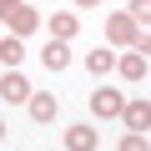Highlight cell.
Segmentation results:
<instances>
[{
  "instance_id": "1",
  "label": "cell",
  "mask_w": 151,
  "mask_h": 151,
  "mask_svg": "<svg viewBox=\"0 0 151 151\" xmlns=\"http://www.w3.org/2000/svg\"><path fill=\"white\" fill-rule=\"evenodd\" d=\"M0 20L10 25V35H15V40H25V35H35V30H40V10H35V5H25V0H0Z\"/></svg>"
},
{
  "instance_id": "2",
  "label": "cell",
  "mask_w": 151,
  "mask_h": 151,
  "mask_svg": "<svg viewBox=\"0 0 151 151\" xmlns=\"http://www.w3.org/2000/svg\"><path fill=\"white\" fill-rule=\"evenodd\" d=\"M106 40H116V45H126V50H131V45H136V50L146 45V35H141V25H136V20L126 15V10L106 20Z\"/></svg>"
},
{
  "instance_id": "3",
  "label": "cell",
  "mask_w": 151,
  "mask_h": 151,
  "mask_svg": "<svg viewBox=\"0 0 151 151\" xmlns=\"http://www.w3.org/2000/svg\"><path fill=\"white\" fill-rule=\"evenodd\" d=\"M25 96H30V81L10 65L5 76H0V101H5V106H25Z\"/></svg>"
},
{
  "instance_id": "4",
  "label": "cell",
  "mask_w": 151,
  "mask_h": 151,
  "mask_svg": "<svg viewBox=\"0 0 151 151\" xmlns=\"http://www.w3.org/2000/svg\"><path fill=\"white\" fill-rule=\"evenodd\" d=\"M25 111H30V121H40V126H45V121H55V111H60V106H55V96H50V91H30V96H25Z\"/></svg>"
},
{
  "instance_id": "5",
  "label": "cell",
  "mask_w": 151,
  "mask_h": 151,
  "mask_svg": "<svg viewBox=\"0 0 151 151\" xmlns=\"http://www.w3.org/2000/svg\"><path fill=\"white\" fill-rule=\"evenodd\" d=\"M111 70H121L126 81H146V50H126V55H121Z\"/></svg>"
},
{
  "instance_id": "6",
  "label": "cell",
  "mask_w": 151,
  "mask_h": 151,
  "mask_svg": "<svg viewBox=\"0 0 151 151\" xmlns=\"http://www.w3.org/2000/svg\"><path fill=\"white\" fill-rule=\"evenodd\" d=\"M121 106H126V101H121V91H116V86H101V91L91 96V111H96V116H116Z\"/></svg>"
},
{
  "instance_id": "7",
  "label": "cell",
  "mask_w": 151,
  "mask_h": 151,
  "mask_svg": "<svg viewBox=\"0 0 151 151\" xmlns=\"http://www.w3.org/2000/svg\"><path fill=\"white\" fill-rule=\"evenodd\" d=\"M65 151H96V126H70L65 131Z\"/></svg>"
},
{
  "instance_id": "8",
  "label": "cell",
  "mask_w": 151,
  "mask_h": 151,
  "mask_svg": "<svg viewBox=\"0 0 151 151\" xmlns=\"http://www.w3.org/2000/svg\"><path fill=\"white\" fill-rule=\"evenodd\" d=\"M116 116H121L131 131H146V126H151V106H146V101H131V106H121Z\"/></svg>"
},
{
  "instance_id": "9",
  "label": "cell",
  "mask_w": 151,
  "mask_h": 151,
  "mask_svg": "<svg viewBox=\"0 0 151 151\" xmlns=\"http://www.w3.org/2000/svg\"><path fill=\"white\" fill-rule=\"evenodd\" d=\"M40 60H45V70H65V65H70V45H65V40H50V45L40 50Z\"/></svg>"
},
{
  "instance_id": "10",
  "label": "cell",
  "mask_w": 151,
  "mask_h": 151,
  "mask_svg": "<svg viewBox=\"0 0 151 151\" xmlns=\"http://www.w3.org/2000/svg\"><path fill=\"white\" fill-rule=\"evenodd\" d=\"M76 30H81V20H76L70 10H60V15H50V35H55V40H76Z\"/></svg>"
},
{
  "instance_id": "11",
  "label": "cell",
  "mask_w": 151,
  "mask_h": 151,
  "mask_svg": "<svg viewBox=\"0 0 151 151\" xmlns=\"http://www.w3.org/2000/svg\"><path fill=\"white\" fill-rule=\"evenodd\" d=\"M111 65H116V55H111V50H106V45H101V50H91V55H86V70H91V76H106V70H111Z\"/></svg>"
},
{
  "instance_id": "12",
  "label": "cell",
  "mask_w": 151,
  "mask_h": 151,
  "mask_svg": "<svg viewBox=\"0 0 151 151\" xmlns=\"http://www.w3.org/2000/svg\"><path fill=\"white\" fill-rule=\"evenodd\" d=\"M0 60H5V70L20 65V60H25V45H20V40H0Z\"/></svg>"
},
{
  "instance_id": "13",
  "label": "cell",
  "mask_w": 151,
  "mask_h": 151,
  "mask_svg": "<svg viewBox=\"0 0 151 151\" xmlns=\"http://www.w3.org/2000/svg\"><path fill=\"white\" fill-rule=\"evenodd\" d=\"M121 151H146V136H141V131H126V136H121Z\"/></svg>"
},
{
  "instance_id": "14",
  "label": "cell",
  "mask_w": 151,
  "mask_h": 151,
  "mask_svg": "<svg viewBox=\"0 0 151 151\" xmlns=\"http://www.w3.org/2000/svg\"><path fill=\"white\" fill-rule=\"evenodd\" d=\"M126 15H131V20H136V25H141V20H146V15H151V0H131V10H126Z\"/></svg>"
},
{
  "instance_id": "15",
  "label": "cell",
  "mask_w": 151,
  "mask_h": 151,
  "mask_svg": "<svg viewBox=\"0 0 151 151\" xmlns=\"http://www.w3.org/2000/svg\"><path fill=\"white\" fill-rule=\"evenodd\" d=\"M76 5H81V10H91V5H96V0H76Z\"/></svg>"
},
{
  "instance_id": "16",
  "label": "cell",
  "mask_w": 151,
  "mask_h": 151,
  "mask_svg": "<svg viewBox=\"0 0 151 151\" xmlns=\"http://www.w3.org/2000/svg\"><path fill=\"white\" fill-rule=\"evenodd\" d=\"M0 136H5V121H0Z\"/></svg>"
}]
</instances>
